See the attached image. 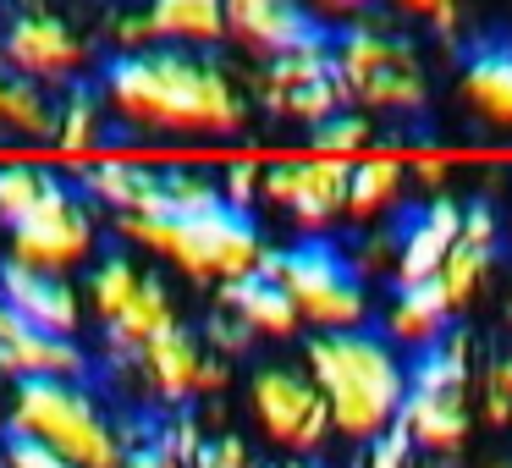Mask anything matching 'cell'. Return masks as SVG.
<instances>
[{"instance_id": "3", "label": "cell", "mask_w": 512, "mask_h": 468, "mask_svg": "<svg viewBox=\"0 0 512 468\" xmlns=\"http://www.w3.org/2000/svg\"><path fill=\"white\" fill-rule=\"evenodd\" d=\"M105 248L111 226L83 177L50 160H0V270L83 281Z\"/></svg>"}, {"instance_id": "12", "label": "cell", "mask_w": 512, "mask_h": 468, "mask_svg": "<svg viewBox=\"0 0 512 468\" xmlns=\"http://www.w3.org/2000/svg\"><path fill=\"white\" fill-rule=\"evenodd\" d=\"M248 94H254L259 116L303 127V133H314V127L331 122L336 111H347V94H342L336 67H331V39H314V45H298V50H287V56L265 61V67L248 78Z\"/></svg>"}, {"instance_id": "17", "label": "cell", "mask_w": 512, "mask_h": 468, "mask_svg": "<svg viewBox=\"0 0 512 468\" xmlns=\"http://www.w3.org/2000/svg\"><path fill=\"white\" fill-rule=\"evenodd\" d=\"M457 226H463V210L452 199H430L408 226H402L391 243H397V287L402 281H430L441 270V259L452 254Z\"/></svg>"}, {"instance_id": "5", "label": "cell", "mask_w": 512, "mask_h": 468, "mask_svg": "<svg viewBox=\"0 0 512 468\" xmlns=\"http://www.w3.org/2000/svg\"><path fill=\"white\" fill-rule=\"evenodd\" d=\"M303 369L320 386L331 435L347 446H369L386 430H397L402 402H408V364L380 331H320L303 336Z\"/></svg>"}, {"instance_id": "32", "label": "cell", "mask_w": 512, "mask_h": 468, "mask_svg": "<svg viewBox=\"0 0 512 468\" xmlns=\"http://www.w3.org/2000/svg\"><path fill=\"white\" fill-rule=\"evenodd\" d=\"M424 468H441V463H424Z\"/></svg>"}, {"instance_id": "30", "label": "cell", "mask_w": 512, "mask_h": 468, "mask_svg": "<svg viewBox=\"0 0 512 468\" xmlns=\"http://www.w3.org/2000/svg\"><path fill=\"white\" fill-rule=\"evenodd\" d=\"M441 177H446V166H441V160H419V182H430V188H435Z\"/></svg>"}, {"instance_id": "24", "label": "cell", "mask_w": 512, "mask_h": 468, "mask_svg": "<svg viewBox=\"0 0 512 468\" xmlns=\"http://www.w3.org/2000/svg\"><path fill=\"white\" fill-rule=\"evenodd\" d=\"M490 265H496V248H479V243H463V237H457L452 254L441 259V270H435V281L446 287V303H452V309H463V303L485 287Z\"/></svg>"}, {"instance_id": "19", "label": "cell", "mask_w": 512, "mask_h": 468, "mask_svg": "<svg viewBox=\"0 0 512 468\" xmlns=\"http://www.w3.org/2000/svg\"><path fill=\"white\" fill-rule=\"evenodd\" d=\"M463 94L490 116L496 127H512V39L485 34L463 56Z\"/></svg>"}, {"instance_id": "25", "label": "cell", "mask_w": 512, "mask_h": 468, "mask_svg": "<svg viewBox=\"0 0 512 468\" xmlns=\"http://www.w3.org/2000/svg\"><path fill=\"white\" fill-rule=\"evenodd\" d=\"M303 138H309V149H314V155H358V149H369V144H375V116H364V111H336L331 116V122H320V127H314V133H303Z\"/></svg>"}, {"instance_id": "10", "label": "cell", "mask_w": 512, "mask_h": 468, "mask_svg": "<svg viewBox=\"0 0 512 468\" xmlns=\"http://www.w3.org/2000/svg\"><path fill=\"white\" fill-rule=\"evenodd\" d=\"M265 276L292 298L303 331H358L369 320V292H364V270L353 265V254L314 237V243H292V248H270L265 254Z\"/></svg>"}, {"instance_id": "7", "label": "cell", "mask_w": 512, "mask_h": 468, "mask_svg": "<svg viewBox=\"0 0 512 468\" xmlns=\"http://www.w3.org/2000/svg\"><path fill=\"white\" fill-rule=\"evenodd\" d=\"M232 386L243 391V419H248L243 435L259 446V457L276 452V463H298V457H325V446L336 441L325 397L309 380L303 358L298 364H287V358H248V369Z\"/></svg>"}, {"instance_id": "15", "label": "cell", "mask_w": 512, "mask_h": 468, "mask_svg": "<svg viewBox=\"0 0 512 468\" xmlns=\"http://www.w3.org/2000/svg\"><path fill=\"white\" fill-rule=\"evenodd\" d=\"M0 309L17 314L23 325L61 342H83V287L78 281H50L23 276V270H0Z\"/></svg>"}, {"instance_id": "4", "label": "cell", "mask_w": 512, "mask_h": 468, "mask_svg": "<svg viewBox=\"0 0 512 468\" xmlns=\"http://www.w3.org/2000/svg\"><path fill=\"white\" fill-rule=\"evenodd\" d=\"M83 347H89L94 369H116L149 342L193 325V309L182 287L160 265L138 259L133 248H105L89 270H83Z\"/></svg>"}, {"instance_id": "27", "label": "cell", "mask_w": 512, "mask_h": 468, "mask_svg": "<svg viewBox=\"0 0 512 468\" xmlns=\"http://www.w3.org/2000/svg\"><path fill=\"white\" fill-rule=\"evenodd\" d=\"M358 468H413V441L402 430H386L380 441L364 446V463Z\"/></svg>"}, {"instance_id": "11", "label": "cell", "mask_w": 512, "mask_h": 468, "mask_svg": "<svg viewBox=\"0 0 512 468\" xmlns=\"http://www.w3.org/2000/svg\"><path fill=\"white\" fill-rule=\"evenodd\" d=\"M397 430L435 457L468 441V336H441L408 364V402Z\"/></svg>"}, {"instance_id": "6", "label": "cell", "mask_w": 512, "mask_h": 468, "mask_svg": "<svg viewBox=\"0 0 512 468\" xmlns=\"http://www.w3.org/2000/svg\"><path fill=\"white\" fill-rule=\"evenodd\" d=\"M111 243L133 248L138 259L160 265L177 287L226 292L232 281L265 270V232L254 215L210 210V215H149V221H111Z\"/></svg>"}, {"instance_id": "1", "label": "cell", "mask_w": 512, "mask_h": 468, "mask_svg": "<svg viewBox=\"0 0 512 468\" xmlns=\"http://www.w3.org/2000/svg\"><path fill=\"white\" fill-rule=\"evenodd\" d=\"M116 144H237L254 127L248 78L221 50L155 45L138 56H111L94 78Z\"/></svg>"}, {"instance_id": "16", "label": "cell", "mask_w": 512, "mask_h": 468, "mask_svg": "<svg viewBox=\"0 0 512 468\" xmlns=\"http://www.w3.org/2000/svg\"><path fill=\"white\" fill-rule=\"evenodd\" d=\"M210 309H221L226 320L243 325L254 347H259V342H292V336L303 331V320H298V309H292V298L265 276V270H254V276L232 281L226 292H215Z\"/></svg>"}, {"instance_id": "14", "label": "cell", "mask_w": 512, "mask_h": 468, "mask_svg": "<svg viewBox=\"0 0 512 468\" xmlns=\"http://www.w3.org/2000/svg\"><path fill=\"white\" fill-rule=\"evenodd\" d=\"M221 23H226V45L254 56L259 67L287 56V50H298V45L331 39L303 12V0H221Z\"/></svg>"}, {"instance_id": "9", "label": "cell", "mask_w": 512, "mask_h": 468, "mask_svg": "<svg viewBox=\"0 0 512 468\" xmlns=\"http://www.w3.org/2000/svg\"><path fill=\"white\" fill-rule=\"evenodd\" d=\"M331 67H336V83L347 94V111L408 116V111H424V100H430L413 45L402 34H391L386 23L331 28Z\"/></svg>"}, {"instance_id": "21", "label": "cell", "mask_w": 512, "mask_h": 468, "mask_svg": "<svg viewBox=\"0 0 512 468\" xmlns=\"http://www.w3.org/2000/svg\"><path fill=\"white\" fill-rule=\"evenodd\" d=\"M155 45L177 50H221L226 23H221V0H144Z\"/></svg>"}, {"instance_id": "33", "label": "cell", "mask_w": 512, "mask_h": 468, "mask_svg": "<svg viewBox=\"0 0 512 468\" xmlns=\"http://www.w3.org/2000/svg\"><path fill=\"white\" fill-rule=\"evenodd\" d=\"M496 468H512V463H496Z\"/></svg>"}, {"instance_id": "18", "label": "cell", "mask_w": 512, "mask_h": 468, "mask_svg": "<svg viewBox=\"0 0 512 468\" xmlns=\"http://www.w3.org/2000/svg\"><path fill=\"white\" fill-rule=\"evenodd\" d=\"M446 314H452V303H446V287L435 276L430 281H402V287L391 292V303H386L391 347H413V353L435 347L441 331H446Z\"/></svg>"}, {"instance_id": "8", "label": "cell", "mask_w": 512, "mask_h": 468, "mask_svg": "<svg viewBox=\"0 0 512 468\" xmlns=\"http://www.w3.org/2000/svg\"><path fill=\"white\" fill-rule=\"evenodd\" d=\"M105 67L100 39L67 12H56L50 0H23L17 12L0 23V72H12L23 83H39L45 94H72L89 89Z\"/></svg>"}, {"instance_id": "26", "label": "cell", "mask_w": 512, "mask_h": 468, "mask_svg": "<svg viewBox=\"0 0 512 468\" xmlns=\"http://www.w3.org/2000/svg\"><path fill=\"white\" fill-rule=\"evenodd\" d=\"M485 419L496 424V430L512 424V358H496L490 375H485Z\"/></svg>"}, {"instance_id": "23", "label": "cell", "mask_w": 512, "mask_h": 468, "mask_svg": "<svg viewBox=\"0 0 512 468\" xmlns=\"http://www.w3.org/2000/svg\"><path fill=\"white\" fill-rule=\"evenodd\" d=\"M402 193V160H353V177H347V221H380V215L397 204Z\"/></svg>"}, {"instance_id": "13", "label": "cell", "mask_w": 512, "mask_h": 468, "mask_svg": "<svg viewBox=\"0 0 512 468\" xmlns=\"http://www.w3.org/2000/svg\"><path fill=\"white\" fill-rule=\"evenodd\" d=\"M347 177H353V160H342V155L265 160L259 166V204L287 215L298 243H314L336 221H347Z\"/></svg>"}, {"instance_id": "28", "label": "cell", "mask_w": 512, "mask_h": 468, "mask_svg": "<svg viewBox=\"0 0 512 468\" xmlns=\"http://www.w3.org/2000/svg\"><path fill=\"white\" fill-rule=\"evenodd\" d=\"M369 6H375V0H303V12H309L314 23L325 28V34H331V28H342L347 17L369 12Z\"/></svg>"}, {"instance_id": "20", "label": "cell", "mask_w": 512, "mask_h": 468, "mask_svg": "<svg viewBox=\"0 0 512 468\" xmlns=\"http://www.w3.org/2000/svg\"><path fill=\"white\" fill-rule=\"evenodd\" d=\"M56 100L61 94H45L39 83L0 72V144L50 149L56 144Z\"/></svg>"}, {"instance_id": "31", "label": "cell", "mask_w": 512, "mask_h": 468, "mask_svg": "<svg viewBox=\"0 0 512 468\" xmlns=\"http://www.w3.org/2000/svg\"><path fill=\"white\" fill-rule=\"evenodd\" d=\"M270 468H331L325 457H298V463H270Z\"/></svg>"}, {"instance_id": "2", "label": "cell", "mask_w": 512, "mask_h": 468, "mask_svg": "<svg viewBox=\"0 0 512 468\" xmlns=\"http://www.w3.org/2000/svg\"><path fill=\"white\" fill-rule=\"evenodd\" d=\"M0 435L56 457L61 468H127L149 446L155 424L127 408L94 369L17 380L0 391Z\"/></svg>"}, {"instance_id": "29", "label": "cell", "mask_w": 512, "mask_h": 468, "mask_svg": "<svg viewBox=\"0 0 512 468\" xmlns=\"http://www.w3.org/2000/svg\"><path fill=\"white\" fill-rule=\"evenodd\" d=\"M397 6H408V12H419V17H435V23H452V0H397Z\"/></svg>"}, {"instance_id": "22", "label": "cell", "mask_w": 512, "mask_h": 468, "mask_svg": "<svg viewBox=\"0 0 512 468\" xmlns=\"http://www.w3.org/2000/svg\"><path fill=\"white\" fill-rule=\"evenodd\" d=\"M111 149V122H105L100 100H94V83L89 89H72L56 100V144L50 155H105Z\"/></svg>"}]
</instances>
